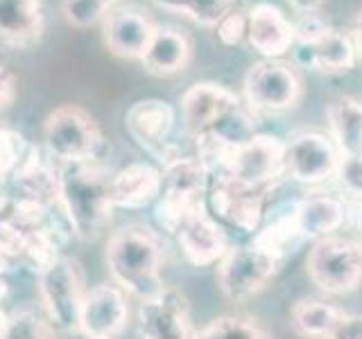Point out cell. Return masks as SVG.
Wrapping results in <instances>:
<instances>
[{
  "label": "cell",
  "mask_w": 362,
  "mask_h": 339,
  "mask_svg": "<svg viewBox=\"0 0 362 339\" xmlns=\"http://www.w3.org/2000/svg\"><path fill=\"white\" fill-rule=\"evenodd\" d=\"M102 129L84 107H57L43 122V143L52 158L66 165L95 161L102 150Z\"/></svg>",
  "instance_id": "5"
},
{
  "label": "cell",
  "mask_w": 362,
  "mask_h": 339,
  "mask_svg": "<svg viewBox=\"0 0 362 339\" xmlns=\"http://www.w3.org/2000/svg\"><path fill=\"white\" fill-rule=\"evenodd\" d=\"M150 3L168 14L192 20L199 28H218L238 7V0H150Z\"/></svg>",
  "instance_id": "27"
},
{
  "label": "cell",
  "mask_w": 362,
  "mask_h": 339,
  "mask_svg": "<svg viewBox=\"0 0 362 339\" xmlns=\"http://www.w3.org/2000/svg\"><path fill=\"white\" fill-rule=\"evenodd\" d=\"M331 138L339 154H362V105L356 97H337L326 109Z\"/></svg>",
  "instance_id": "25"
},
{
  "label": "cell",
  "mask_w": 362,
  "mask_h": 339,
  "mask_svg": "<svg viewBox=\"0 0 362 339\" xmlns=\"http://www.w3.org/2000/svg\"><path fill=\"white\" fill-rule=\"evenodd\" d=\"M215 30H218V37L226 45H238L247 37V16H243L240 11L235 9Z\"/></svg>",
  "instance_id": "34"
},
{
  "label": "cell",
  "mask_w": 362,
  "mask_h": 339,
  "mask_svg": "<svg viewBox=\"0 0 362 339\" xmlns=\"http://www.w3.org/2000/svg\"><path fill=\"white\" fill-rule=\"evenodd\" d=\"M243 93L252 111L281 113L299 105L303 86L294 66L281 59H263L247 71Z\"/></svg>",
  "instance_id": "8"
},
{
  "label": "cell",
  "mask_w": 362,
  "mask_h": 339,
  "mask_svg": "<svg viewBox=\"0 0 362 339\" xmlns=\"http://www.w3.org/2000/svg\"><path fill=\"white\" fill-rule=\"evenodd\" d=\"M328 339H362V314L342 312L333 335Z\"/></svg>",
  "instance_id": "36"
},
{
  "label": "cell",
  "mask_w": 362,
  "mask_h": 339,
  "mask_svg": "<svg viewBox=\"0 0 362 339\" xmlns=\"http://www.w3.org/2000/svg\"><path fill=\"white\" fill-rule=\"evenodd\" d=\"M161 192V172L150 163H132L109 179V199L120 208H145Z\"/></svg>",
  "instance_id": "22"
},
{
  "label": "cell",
  "mask_w": 362,
  "mask_h": 339,
  "mask_svg": "<svg viewBox=\"0 0 362 339\" xmlns=\"http://www.w3.org/2000/svg\"><path fill=\"white\" fill-rule=\"evenodd\" d=\"M129 305L116 285H95L84 294L79 310V331L95 339H116L127 326Z\"/></svg>",
  "instance_id": "16"
},
{
  "label": "cell",
  "mask_w": 362,
  "mask_h": 339,
  "mask_svg": "<svg viewBox=\"0 0 362 339\" xmlns=\"http://www.w3.org/2000/svg\"><path fill=\"white\" fill-rule=\"evenodd\" d=\"M206 186L209 172L199 163V158L175 156L165 161L161 172V192H158L154 208V218L158 226L165 233L175 235L179 224L190 213L206 208V203H204Z\"/></svg>",
  "instance_id": "4"
},
{
  "label": "cell",
  "mask_w": 362,
  "mask_h": 339,
  "mask_svg": "<svg viewBox=\"0 0 362 339\" xmlns=\"http://www.w3.org/2000/svg\"><path fill=\"white\" fill-rule=\"evenodd\" d=\"M192 339H269L265 328L252 316L224 314L192 335Z\"/></svg>",
  "instance_id": "28"
},
{
  "label": "cell",
  "mask_w": 362,
  "mask_h": 339,
  "mask_svg": "<svg viewBox=\"0 0 362 339\" xmlns=\"http://www.w3.org/2000/svg\"><path fill=\"white\" fill-rule=\"evenodd\" d=\"M294 37L299 43L301 61L313 71L324 75H339L356 66V43L354 37L326 25L317 14H303L294 25Z\"/></svg>",
  "instance_id": "6"
},
{
  "label": "cell",
  "mask_w": 362,
  "mask_h": 339,
  "mask_svg": "<svg viewBox=\"0 0 362 339\" xmlns=\"http://www.w3.org/2000/svg\"><path fill=\"white\" fill-rule=\"evenodd\" d=\"M192 59L190 37L175 25H156L154 37L141 56L145 73L154 77H175L184 73Z\"/></svg>",
  "instance_id": "21"
},
{
  "label": "cell",
  "mask_w": 362,
  "mask_h": 339,
  "mask_svg": "<svg viewBox=\"0 0 362 339\" xmlns=\"http://www.w3.org/2000/svg\"><path fill=\"white\" fill-rule=\"evenodd\" d=\"M218 174H229L254 188H274L283 177V143L274 136L256 133L226 156Z\"/></svg>",
  "instance_id": "11"
},
{
  "label": "cell",
  "mask_w": 362,
  "mask_h": 339,
  "mask_svg": "<svg viewBox=\"0 0 362 339\" xmlns=\"http://www.w3.org/2000/svg\"><path fill=\"white\" fill-rule=\"evenodd\" d=\"M62 339H95V337H90V335H86L84 331H79V328H75V331H66Z\"/></svg>",
  "instance_id": "39"
},
{
  "label": "cell",
  "mask_w": 362,
  "mask_h": 339,
  "mask_svg": "<svg viewBox=\"0 0 362 339\" xmlns=\"http://www.w3.org/2000/svg\"><path fill=\"white\" fill-rule=\"evenodd\" d=\"M344 310L335 308L331 303L317 299H301L292 305L290 323L294 333L308 339H328L333 335L335 326Z\"/></svg>",
  "instance_id": "26"
},
{
  "label": "cell",
  "mask_w": 362,
  "mask_h": 339,
  "mask_svg": "<svg viewBox=\"0 0 362 339\" xmlns=\"http://www.w3.org/2000/svg\"><path fill=\"white\" fill-rule=\"evenodd\" d=\"M7 319L9 316L3 312V308H0V337H3V333H5V326H7Z\"/></svg>",
  "instance_id": "40"
},
{
  "label": "cell",
  "mask_w": 362,
  "mask_h": 339,
  "mask_svg": "<svg viewBox=\"0 0 362 339\" xmlns=\"http://www.w3.org/2000/svg\"><path fill=\"white\" fill-rule=\"evenodd\" d=\"M245 39L265 59H281L297 41L294 23H290V18L279 7L269 3H260L249 9Z\"/></svg>",
  "instance_id": "19"
},
{
  "label": "cell",
  "mask_w": 362,
  "mask_h": 339,
  "mask_svg": "<svg viewBox=\"0 0 362 339\" xmlns=\"http://www.w3.org/2000/svg\"><path fill=\"white\" fill-rule=\"evenodd\" d=\"M11 181L23 199L39 201L43 206H52L59 201V170L43 163L37 147H30L25 161L21 163Z\"/></svg>",
  "instance_id": "24"
},
{
  "label": "cell",
  "mask_w": 362,
  "mask_h": 339,
  "mask_svg": "<svg viewBox=\"0 0 362 339\" xmlns=\"http://www.w3.org/2000/svg\"><path fill=\"white\" fill-rule=\"evenodd\" d=\"M269 188H254L229 174H215L209 190V201L215 218L235 226L243 233H254L263 218Z\"/></svg>",
  "instance_id": "12"
},
{
  "label": "cell",
  "mask_w": 362,
  "mask_h": 339,
  "mask_svg": "<svg viewBox=\"0 0 362 339\" xmlns=\"http://www.w3.org/2000/svg\"><path fill=\"white\" fill-rule=\"evenodd\" d=\"M39 294L52 326L62 333L79 328V310L84 301L82 269L77 260L59 256L39 274Z\"/></svg>",
  "instance_id": "9"
},
{
  "label": "cell",
  "mask_w": 362,
  "mask_h": 339,
  "mask_svg": "<svg viewBox=\"0 0 362 339\" xmlns=\"http://www.w3.org/2000/svg\"><path fill=\"white\" fill-rule=\"evenodd\" d=\"M301 240H303V237H301V233L297 229V222H294V208H292V213L281 215L279 220L267 224L265 229L254 237V242L258 246L267 249V251L272 256H276L281 263H283V258L290 256V251Z\"/></svg>",
  "instance_id": "29"
},
{
  "label": "cell",
  "mask_w": 362,
  "mask_h": 339,
  "mask_svg": "<svg viewBox=\"0 0 362 339\" xmlns=\"http://www.w3.org/2000/svg\"><path fill=\"white\" fill-rule=\"evenodd\" d=\"M175 240L184 251L186 260L195 267H209L220 263L229 251L226 235L206 208L190 213L175 231Z\"/></svg>",
  "instance_id": "18"
},
{
  "label": "cell",
  "mask_w": 362,
  "mask_h": 339,
  "mask_svg": "<svg viewBox=\"0 0 362 339\" xmlns=\"http://www.w3.org/2000/svg\"><path fill=\"white\" fill-rule=\"evenodd\" d=\"M308 276L328 294H346L362 282V244L349 237H322L308 254Z\"/></svg>",
  "instance_id": "7"
},
{
  "label": "cell",
  "mask_w": 362,
  "mask_h": 339,
  "mask_svg": "<svg viewBox=\"0 0 362 339\" xmlns=\"http://www.w3.org/2000/svg\"><path fill=\"white\" fill-rule=\"evenodd\" d=\"M139 323L143 339H192L184 294L165 287L158 297L141 301Z\"/></svg>",
  "instance_id": "17"
},
{
  "label": "cell",
  "mask_w": 362,
  "mask_h": 339,
  "mask_svg": "<svg viewBox=\"0 0 362 339\" xmlns=\"http://www.w3.org/2000/svg\"><path fill=\"white\" fill-rule=\"evenodd\" d=\"M337 163L339 150L333 138L324 133L305 131L283 145V174L292 177L299 184L313 186L333 179Z\"/></svg>",
  "instance_id": "13"
},
{
  "label": "cell",
  "mask_w": 362,
  "mask_h": 339,
  "mask_svg": "<svg viewBox=\"0 0 362 339\" xmlns=\"http://www.w3.org/2000/svg\"><path fill=\"white\" fill-rule=\"evenodd\" d=\"M100 25L102 43H105L109 54L129 61H141L156 30L152 16L134 5H118L109 9Z\"/></svg>",
  "instance_id": "14"
},
{
  "label": "cell",
  "mask_w": 362,
  "mask_h": 339,
  "mask_svg": "<svg viewBox=\"0 0 362 339\" xmlns=\"http://www.w3.org/2000/svg\"><path fill=\"white\" fill-rule=\"evenodd\" d=\"M175 109L156 97L134 102L124 113V127H127L129 136L143 150L161 158V163L175 158L168 152V141L175 129Z\"/></svg>",
  "instance_id": "15"
},
{
  "label": "cell",
  "mask_w": 362,
  "mask_h": 339,
  "mask_svg": "<svg viewBox=\"0 0 362 339\" xmlns=\"http://www.w3.org/2000/svg\"><path fill=\"white\" fill-rule=\"evenodd\" d=\"M0 339H50V328L39 314L25 310L9 316Z\"/></svg>",
  "instance_id": "32"
},
{
  "label": "cell",
  "mask_w": 362,
  "mask_h": 339,
  "mask_svg": "<svg viewBox=\"0 0 362 339\" xmlns=\"http://www.w3.org/2000/svg\"><path fill=\"white\" fill-rule=\"evenodd\" d=\"M326 0H290V5L299 11V14H320Z\"/></svg>",
  "instance_id": "37"
},
{
  "label": "cell",
  "mask_w": 362,
  "mask_h": 339,
  "mask_svg": "<svg viewBox=\"0 0 362 339\" xmlns=\"http://www.w3.org/2000/svg\"><path fill=\"white\" fill-rule=\"evenodd\" d=\"M107 267L113 280L141 301L158 297L163 287V249L145 226H124L107 242Z\"/></svg>",
  "instance_id": "2"
},
{
  "label": "cell",
  "mask_w": 362,
  "mask_h": 339,
  "mask_svg": "<svg viewBox=\"0 0 362 339\" xmlns=\"http://www.w3.org/2000/svg\"><path fill=\"white\" fill-rule=\"evenodd\" d=\"M16 100V77L5 64H0V118L9 111Z\"/></svg>",
  "instance_id": "35"
},
{
  "label": "cell",
  "mask_w": 362,
  "mask_h": 339,
  "mask_svg": "<svg viewBox=\"0 0 362 339\" xmlns=\"http://www.w3.org/2000/svg\"><path fill=\"white\" fill-rule=\"evenodd\" d=\"M335 179L346 195L362 199V154H339Z\"/></svg>",
  "instance_id": "33"
},
{
  "label": "cell",
  "mask_w": 362,
  "mask_h": 339,
  "mask_svg": "<svg viewBox=\"0 0 362 339\" xmlns=\"http://www.w3.org/2000/svg\"><path fill=\"white\" fill-rule=\"evenodd\" d=\"M30 145L18 131L0 129V186L7 179H14L16 170L25 161Z\"/></svg>",
  "instance_id": "31"
},
{
  "label": "cell",
  "mask_w": 362,
  "mask_h": 339,
  "mask_svg": "<svg viewBox=\"0 0 362 339\" xmlns=\"http://www.w3.org/2000/svg\"><path fill=\"white\" fill-rule=\"evenodd\" d=\"M181 118L197 143V158L218 174L235 147L254 138V111L233 90L215 82H197L181 95Z\"/></svg>",
  "instance_id": "1"
},
{
  "label": "cell",
  "mask_w": 362,
  "mask_h": 339,
  "mask_svg": "<svg viewBox=\"0 0 362 339\" xmlns=\"http://www.w3.org/2000/svg\"><path fill=\"white\" fill-rule=\"evenodd\" d=\"M356 224H358V229L362 233V201H360V206L356 208Z\"/></svg>",
  "instance_id": "41"
},
{
  "label": "cell",
  "mask_w": 362,
  "mask_h": 339,
  "mask_svg": "<svg viewBox=\"0 0 362 339\" xmlns=\"http://www.w3.org/2000/svg\"><path fill=\"white\" fill-rule=\"evenodd\" d=\"M120 3L122 0H64L62 16L68 25L86 30L102 23V18L107 16V11L118 7Z\"/></svg>",
  "instance_id": "30"
},
{
  "label": "cell",
  "mask_w": 362,
  "mask_h": 339,
  "mask_svg": "<svg viewBox=\"0 0 362 339\" xmlns=\"http://www.w3.org/2000/svg\"><path fill=\"white\" fill-rule=\"evenodd\" d=\"M109 174L95 161L68 165L59 172V203L82 240H95L111 222Z\"/></svg>",
  "instance_id": "3"
},
{
  "label": "cell",
  "mask_w": 362,
  "mask_h": 339,
  "mask_svg": "<svg viewBox=\"0 0 362 339\" xmlns=\"http://www.w3.org/2000/svg\"><path fill=\"white\" fill-rule=\"evenodd\" d=\"M45 30L43 0H0V45L28 50Z\"/></svg>",
  "instance_id": "20"
},
{
  "label": "cell",
  "mask_w": 362,
  "mask_h": 339,
  "mask_svg": "<svg viewBox=\"0 0 362 339\" xmlns=\"http://www.w3.org/2000/svg\"><path fill=\"white\" fill-rule=\"evenodd\" d=\"M294 222L301 237H326L344 222V203L326 192H313L294 203Z\"/></svg>",
  "instance_id": "23"
},
{
  "label": "cell",
  "mask_w": 362,
  "mask_h": 339,
  "mask_svg": "<svg viewBox=\"0 0 362 339\" xmlns=\"http://www.w3.org/2000/svg\"><path fill=\"white\" fill-rule=\"evenodd\" d=\"M354 43H356V52L362 59V9L358 11L356 23H354Z\"/></svg>",
  "instance_id": "38"
},
{
  "label": "cell",
  "mask_w": 362,
  "mask_h": 339,
  "mask_svg": "<svg viewBox=\"0 0 362 339\" xmlns=\"http://www.w3.org/2000/svg\"><path fill=\"white\" fill-rule=\"evenodd\" d=\"M281 260L272 256L267 249L258 246L256 242L229 249L226 256L220 260L218 282L226 299L231 301H247L260 292L267 280L279 271Z\"/></svg>",
  "instance_id": "10"
}]
</instances>
